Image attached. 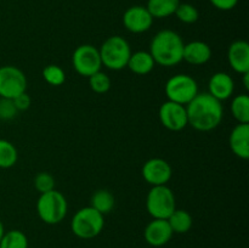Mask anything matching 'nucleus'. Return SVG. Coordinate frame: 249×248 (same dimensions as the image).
Instances as JSON below:
<instances>
[{
	"instance_id": "obj_1",
	"label": "nucleus",
	"mask_w": 249,
	"mask_h": 248,
	"mask_svg": "<svg viewBox=\"0 0 249 248\" xmlns=\"http://www.w3.org/2000/svg\"><path fill=\"white\" fill-rule=\"evenodd\" d=\"M187 122L198 131H211L218 128L224 117L221 101L212 96L209 92L197 94L186 105Z\"/></svg>"
},
{
	"instance_id": "obj_2",
	"label": "nucleus",
	"mask_w": 249,
	"mask_h": 248,
	"mask_svg": "<svg viewBox=\"0 0 249 248\" xmlns=\"http://www.w3.org/2000/svg\"><path fill=\"white\" fill-rule=\"evenodd\" d=\"M184 45L181 36L177 32L163 29L153 36L148 53L156 63L163 67H173L182 61Z\"/></svg>"
},
{
	"instance_id": "obj_3",
	"label": "nucleus",
	"mask_w": 249,
	"mask_h": 248,
	"mask_svg": "<svg viewBox=\"0 0 249 248\" xmlns=\"http://www.w3.org/2000/svg\"><path fill=\"white\" fill-rule=\"evenodd\" d=\"M99 53L102 66L112 71H121L128 65L131 49L123 36L112 35L104 41Z\"/></svg>"
},
{
	"instance_id": "obj_4",
	"label": "nucleus",
	"mask_w": 249,
	"mask_h": 248,
	"mask_svg": "<svg viewBox=\"0 0 249 248\" xmlns=\"http://www.w3.org/2000/svg\"><path fill=\"white\" fill-rule=\"evenodd\" d=\"M36 212L41 221L45 224L49 225L60 224L67 215V199L55 189L45 194H40L36 202Z\"/></svg>"
},
{
	"instance_id": "obj_5",
	"label": "nucleus",
	"mask_w": 249,
	"mask_h": 248,
	"mask_svg": "<svg viewBox=\"0 0 249 248\" xmlns=\"http://www.w3.org/2000/svg\"><path fill=\"white\" fill-rule=\"evenodd\" d=\"M104 215L90 206L79 209L71 221L72 232L82 240H91L99 236L104 230Z\"/></svg>"
},
{
	"instance_id": "obj_6",
	"label": "nucleus",
	"mask_w": 249,
	"mask_h": 248,
	"mask_svg": "<svg viewBox=\"0 0 249 248\" xmlns=\"http://www.w3.org/2000/svg\"><path fill=\"white\" fill-rule=\"evenodd\" d=\"M146 209L153 219H168L177 209L174 192L167 185L152 186L146 197Z\"/></svg>"
},
{
	"instance_id": "obj_7",
	"label": "nucleus",
	"mask_w": 249,
	"mask_h": 248,
	"mask_svg": "<svg viewBox=\"0 0 249 248\" xmlns=\"http://www.w3.org/2000/svg\"><path fill=\"white\" fill-rule=\"evenodd\" d=\"M164 91L168 101L186 106L198 94V85L191 75L175 74L165 83Z\"/></svg>"
},
{
	"instance_id": "obj_8",
	"label": "nucleus",
	"mask_w": 249,
	"mask_h": 248,
	"mask_svg": "<svg viewBox=\"0 0 249 248\" xmlns=\"http://www.w3.org/2000/svg\"><path fill=\"white\" fill-rule=\"evenodd\" d=\"M72 65L78 74L89 78L101 70L102 62L99 49L90 44L79 45L72 55Z\"/></svg>"
},
{
	"instance_id": "obj_9",
	"label": "nucleus",
	"mask_w": 249,
	"mask_h": 248,
	"mask_svg": "<svg viewBox=\"0 0 249 248\" xmlns=\"http://www.w3.org/2000/svg\"><path fill=\"white\" fill-rule=\"evenodd\" d=\"M27 89V78L19 68L15 66L0 67V97L15 99Z\"/></svg>"
},
{
	"instance_id": "obj_10",
	"label": "nucleus",
	"mask_w": 249,
	"mask_h": 248,
	"mask_svg": "<svg viewBox=\"0 0 249 248\" xmlns=\"http://www.w3.org/2000/svg\"><path fill=\"white\" fill-rule=\"evenodd\" d=\"M160 121L164 128L172 131H180L186 128L187 122L186 106L177 102L165 101L160 107Z\"/></svg>"
},
{
	"instance_id": "obj_11",
	"label": "nucleus",
	"mask_w": 249,
	"mask_h": 248,
	"mask_svg": "<svg viewBox=\"0 0 249 248\" xmlns=\"http://www.w3.org/2000/svg\"><path fill=\"white\" fill-rule=\"evenodd\" d=\"M142 177L151 186L167 185L172 179L173 170L169 163L162 158H151L142 165Z\"/></svg>"
},
{
	"instance_id": "obj_12",
	"label": "nucleus",
	"mask_w": 249,
	"mask_h": 248,
	"mask_svg": "<svg viewBox=\"0 0 249 248\" xmlns=\"http://www.w3.org/2000/svg\"><path fill=\"white\" fill-rule=\"evenodd\" d=\"M153 17L145 6L135 5L124 12L123 24L131 33H143L152 27Z\"/></svg>"
},
{
	"instance_id": "obj_13",
	"label": "nucleus",
	"mask_w": 249,
	"mask_h": 248,
	"mask_svg": "<svg viewBox=\"0 0 249 248\" xmlns=\"http://www.w3.org/2000/svg\"><path fill=\"white\" fill-rule=\"evenodd\" d=\"M173 235L174 232L167 219H153L143 231L145 241L152 247H162L167 245L172 240Z\"/></svg>"
},
{
	"instance_id": "obj_14",
	"label": "nucleus",
	"mask_w": 249,
	"mask_h": 248,
	"mask_svg": "<svg viewBox=\"0 0 249 248\" xmlns=\"http://www.w3.org/2000/svg\"><path fill=\"white\" fill-rule=\"evenodd\" d=\"M228 60L231 68L240 74L249 72V44L246 40H236L230 45Z\"/></svg>"
},
{
	"instance_id": "obj_15",
	"label": "nucleus",
	"mask_w": 249,
	"mask_h": 248,
	"mask_svg": "<svg viewBox=\"0 0 249 248\" xmlns=\"http://www.w3.org/2000/svg\"><path fill=\"white\" fill-rule=\"evenodd\" d=\"M209 94L219 101H224L232 96L235 90V83L230 74L225 72L214 73L209 80Z\"/></svg>"
},
{
	"instance_id": "obj_16",
	"label": "nucleus",
	"mask_w": 249,
	"mask_h": 248,
	"mask_svg": "<svg viewBox=\"0 0 249 248\" xmlns=\"http://www.w3.org/2000/svg\"><path fill=\"white\" fill-rule=\"evenodd\" d=\"M212 57V49L204 41H191L184 45L182 60L194 66H202L208 62Z\"/></svg>"
},
{
	"instance_id": "obj_17",
	"label": "nucleus",
	"mask_w": 249,
	"mask_h": 248,
	"mask_svg": "<svg viewBox=\"0 0 249 248\" xmlns=\"http://www.w3.org/2000/svg\"><path fill=\"white\" fill-rule=\"evenodd\" d=\"M231 151L241 159L249 158V124L238 123L230 134Z\"/></svg>"
},
{
	"instance_id": "obj_18",
	"label": "nucleus",
	"mask_w": 249,
	"mask_h": 248,
	"mask_svg": "<svg viewBox=\"0 0 249 248\" xmlns=\"http://www.w3.org/2000/svg\"><path fill=\"white\" fill-rule=\"evenodd\" d=\"M156 62L148 51H136L129 57L126 67L139 75L148 74L155 67Z\"/></svg>"
},
{
	"instance_id": "obj_19",
	"label": "nucleus",
	"mask_w": 249,
	"mask_h": 248,
	"mask_svg": "<svg viewBox=\"0 0 249 248\" xmlns=\"http://www.w3.org/2000/svg\"><path fill=\"white\" fill-rule=\"evenodd\" d=\"M180 0H148L146 9L153 18H165L175 14Z\"/></svg>"
},
{
	"instance_id": "obj_20",
	"label": "nucleus",
	"mask_w": 249,
	"mask_h": 248,
	"mask_svg": "<svg viewBox=\"0 0 249 248\" xmlns=\"http://www.w3.org/2000/svg\"><path fill=\"white\" fill-rule=\"evenodd\" d=\"M167 220L174 233H186L194 224L191 214L184 209H175Z\"/></svg>"
},
{
	"instance_id": "obj_21",
	"label": "nucleus",
	"mask_w": 249,
	"mask_h": 248,
	"mask_svg": "<svg viewBox=\"0 0 249 248\" xmlns=\"http://www.w3.org/2000/svg\"><path fill=\"white\" fill-rule=\"evenodd\" d=\"M95 211L101 213L102 215L108 214L114 207V197L108 190H97L91 196V206Z\"/></svg>"
},
{
	"instance_id": "obj_22",
	"label": "nucleus",
	"mask_w": 249,
	"mask_h": 248,
	"mask_svg": "<svg viewBox=\"0 0 249 248\" xmlns=\"http://www.w3.org/2000/svg\"><path fill=\"white\" fill-rule=\"evenodd\" d=\"M231 112L238 123H249V96L247 94L237 95L231 101Z\"/></svg>"
},
{
	"instance_id": "obj_23",
	"label": "nucleus",
	"mask_w": 249,
	"mask_h": 248,
	"mask_svg": "<svg viewBox=\"0 0 249 248\" xmlns=\"http://www.w3.org/2000/svg\"><path fill=\"white\" fill-rule=\"evenodd\" d=\"M18 159V152L14 143L5 139H0V168L9 169L14 167Z\"/></svg>"
},
{
	"instance_id": "obj_24",
	"label": "nucleus",
	"mask_w": 249,
	"mask_h": 248,
	"mask_svg": "<svg viewBox=\"0 0 249 248\" xmlns=\"http://www.w3.org/2000/svg\"><path fill=\"white\" fill-rule=\"evenodd\" d=\"M0 248H28V238L19 230H10L4 233Z\"/></svg>"
},
{
	"instance_id": "obj_25",
	"label": "nucleus",
	"mask_w": 249,
	"mask_h": 248,
	"mask_svg": "<svg viewBox=\"0 0 249 248\" xmlns=\"http://www.w3.org/2000/svg\"><path fill=\"white\" fill-rule=\"evenodd\" d=\"M43 78L48 84L53 87H60L65 83L66 74L60 66L49 65L43 70Z\"/></svg>"
},
{
	"instance_id": "obj_26",
	"label": "nucleus",
	"mask_w": 249,
	"mask_h": 248,
	"mask_svg": "<svg viewBox=\"0 0 249 248\" xmlns=\"http://www.w3.org/2000/svg\"><path fill=\"white\" fill-rule=\"evenodd\" d=\"M89 85L91 90L96 94H105L111 88V78L106 74V73L99 72L94 73L89 77Z\"/></svg>"
},
{
	"instance_id": "obj_27",
	"label": "nucleus",
	"mask_w": 249,
	"mask_h": 248,
	"mask_svg": "<svg viewBox=\"0 0 249 248\" xmlns=\"http://www.w3.org/2000/svg\"><path fill=\"white\" fill-rule=\"evenodd\" d=\"M174 15H177L179 21L184 22V23H187V24L195 23L199 17L198 10H197L194 5L187 4V2H182V4L180 2L178 9L175 10Z\"/></svg>"
},
{
	"instance_id": "obj_28",
	"label": "nucleus",
	"mask_w": 249,
	"mask_h": 248,
	"mask_svg": "<svg viewBox=\"0 0 249 248\" xmlns=\"http://www.w3.org/2000/svg\"><path fill=\"white\" fill-rule=\"evenodd\" d=\"M34 187H36V190L39 194H45V192H49L55 189V179L49 173H39L34 177Z\"/></svg>"
},
{
	"instance_id": "obj_29",
	"label": "nucleus",
	"mask_w": 249,
	"mask_h": 248,
	"mask_svg": "<svg viewBox=\"0 0 249 248\" xmlns=\"http://www.w3.org/2000/svg\"><path fill=\"white\" fill-rule=\"evenodd\" d=\"M17 113L18 111L11 99L0 97V119L1 121H11L17 116Z\"/></svg>"
},
{
	"instance_id": "obj_30",
	"label": "nucleus",
	"mask_w": 249,
	"mask_h": 248,
	"mask_svg": "<svg viewBox=\"0 0 249 248\" xmlns=\"http://www.w3.org/2000/svg\"><path fill=\"white\" fill-rule=\"evenodd\" d=\"M12 101H14L15 107H16L17 111L18 112L28 109L29 107H31V104H32L31 97H29V95L27 94L26 91L22 92V94H19V95H17L15 99H12Z\"/></svg>"
},
{
	"instance_id": "obj_31",
	"label": "nucleus",
	"mask_w": 249,
	"mask_h": 248,
	"mask_svg": "<svg viewBox=\"0 0 249 248\" xmlns=\"http://www.w3.org/2000/svg\"><path fill=\"white\" fill-rule=\"evenodd\" d=\"M214 7L221 11H229L232 10L237 5L238 0H209Z\"/></svg>"
},
{
	"instance_id": "obj_32",
	"label": "nucleus",
	"mask_w": 249,
	"mask_h": 248,
	"mask_svg": "<svg viewBox=\"0 0 249 248\" xmlns=\"http://www.w3.org/2000/svg\"><path fill=\"white\" fill-rule=\"evenodd\" d=\"M243 78H245V80H243V82H245V88L248 90L249 89V72L245 73V74H243Z\"/></svg>"
},
{
	"instance_id": "obj_33",
	"label": "nucleus",
	"mask_w": 249,
	"mask_h": 248,
	"mask_svg": "<svg viewBox=\"0 0 249 248\" xmlns=\"http://www.w3.org/2000/svg\"><path fill=\"white\" fill-rule=\"evenodd\" d=\"M4 233H5L4 225H2L1 220H0V241H1V238H2V236H4Z\"/></svg>"
}]
</instances>
